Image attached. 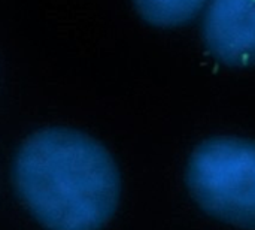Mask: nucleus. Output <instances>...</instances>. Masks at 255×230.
Instances as JSON below:
<instances>
[{"label": "nucleus", "mask_w": 255, "mask_h": 230, "mask_svg": "<svg viewBox=\"0 0 255 230\" xmlns=\"http://www.w3.org/2000/svg\"><path fill=\"white\" fill-rule=\"evenodd\" d=\"M13 181L46 230H102L121 198V177L111 153L91 136L64 127L39 130L22 144Z\"/></svg>", "instance_id": "obj_1"}, {"label": "nucleus", "mask_w": 255, "mask_h": 230, "mask_svg": "<svg viewBox=\"0 0 255 230\" xmlns=\"http://www.w3.org/2000/svg\"><path fill=\"white\" fill-rule=\"evenodd\" d=\"M196 204L211 217L255 230V142L236 136L203 141L187 166Z\"/></svg>", "instance_id": "obj_2"}, {"label": "nucleus", "mask_w": 255, "mask_h": 230, "mask_svg": "<svg viewBox=\"0 0 255 230\" xmlns=\"http://www.w3.org/2000/svg\"><path fill=\"white\" fill-rule=\"evenodd\" d=\"M209 55L229 67L255 66V0H209L202 21Z\"/></svg>", "instance_id": "obj_3"}, {"label": "nucleus", "mask_w": 255, "mask_h": 230, "mask_svg": "<svg viewBox=\"0 0 255 230\" xmlns=\"http://www.w3.org/2000/svg\"><path fill=\"white\" fill-rule=\"evenodd\" d=\"M209 0H134L140 16L163 28L181 27L205 12Z\"/></svg>", "instance_id": "obj_4"}]
</instances>
